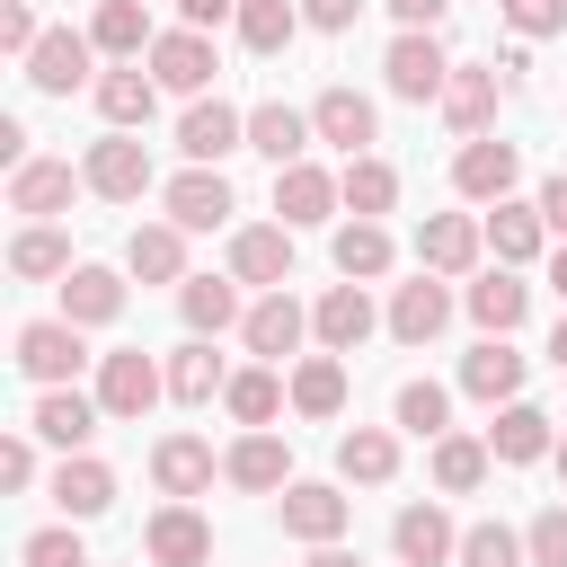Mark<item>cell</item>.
I'll list each match as a JSON object with an SVG mask.
<instances>
[{
  "instance_id": "obj_57",
  "label": "cell",
  "mask_w": 567,
  "mask_h": 567,
  "mask_svg": "<svg viewBox=\"0 0 567 567\" xmlns=\"http://www.w3.org/2000/svg\"><path fill=\"white\" fill-rule=\"evenodd\" d=\"M549 363L567 372V310H558V328H549Z\"/></svg>"
},
{
  "instance_id": "obj_32",
  "label": "cell",
  "mask_w": 567,
  "mask_h": 567,
  "mask_svg": "<svg viewBox=\"0 0 567 567\" xmlns=\"http://www.w3.org/2000/svg\"><path fill=\"white\" fill-rule=\"evenodd\" d=\"M540 239H549V221H540V204H523V195H505V204H487V248H496V266H532L540 257Z\"/></svg>"
},
{
  "instance_id": "obj_12",
  "label": "cell",
  "mask_w": 567,
  "mask_h": 567,
  "mask_svg": "<svg viewBox=\"0 0 567 567\" xmlns=\"http://www.w3.org/2000/svg\"><path fill=\"white\" fill-rule=\"evenodd\" d=\"M230 275L257 284V292H284L292 284V230L284 221H239L230 230Z\"/></svg>"
},
{
  "instance_id": "obj_21",
  "label": "cell",
  "mask_w": 567,
  "mask_h": 567,
  "mask_svg": "<svg viewBox=\"0 0 567 567\" xmlns=\"http://www.w3.org/2000/svg\"><path fill=\"white\" fill-rule=\"evenodd\" d=\"M390 549H399V567H452V558H461V532H452V514L425 496V505H399Z\"/></svg>"
},
{
  "instance_id": "obj_4",
  "label": "cell",
  "mask_w": 567,
  "mask_h": 567,
  "mask_svg": "<svg viewBox=\"0 0 567 567\" xmlns=\"http://www.w3.org/2000/svg\"><path fill=\"white\" fill-rule=\"evenodd\" d=\"M142 71H151V80H159L168 97H186V106H195V97L213 89L221 53H213V35H195V27H168V35H159V44L142 53Z\"/></svg>"
},
{
  "instance_id": "obj_52",
  "label": "cell",
  "mask_w": 567,
  "mask_h": 567,
  "mask_svg": "<svg viewBox=\"0 0 567 567\" xmlns=\"http://www.w3.org/2000/svg\"><path fill=\"white\" fill-rule=\"evenodd\" d=\"M363 18V0H301V27H319V35H346Z\"/></svg>"
},
{
  "instance_id": "obj_29",
  "label": "cell",
  "mask_w": 567,
  "mask_h": 567,
  "mask_svg": "<svg viewBox=\"0 0 567 567\" xmlns=\"http://www.w3.org/2000/svg\"><path fill=\"white\" fill-rule=\"evenodd\" d=\"M62 319L71 328H115L124 319V275L115 266H71L62 275Z\"/></svg>"
},
{
  "instance_id": "obj_5",
  "label": "cell",
  "mask_w": 567,
  "mask_h": 567,
  "mask_svg": "<svg viewBox=\"0 0 567 567\" xmlns=\"http://www.w3.org/2000/svg\"><path fill=\"white\" fill-rule=\"evenodd\" d=\"M381 80H390V97H408V106H443V89H452V53H443V35H390V53H381Z\"/></svg>"
},
{
  "instance_id": "obj_6",
  "label": "cell",
  "mask_w": 567,
  "mask_h": 567,
  "mask_svg": "<svg viewBox=\"0 0 567 567\" xmlns=\"http://www.w3.org/2000/svg\"><path fill=\"white\" fill-rule=\"evenodd\" d=\"M177 151H186V168H221L230 151H248V115L230 97H195L177 115Z\"/></svg>"
},
{
  "instance_id": "obj_2",
  "label": "cell",
  "mask_w": 567,
  "mask_h": 567,
  "mask_svg": "<svg viewBox=\"0 0 567 567\" xmlns=\"http://www.w3.org/2000/svg\"><path fill=\"white\" fill-rule=\"evenodd\" d=\"M159 399H168V363H151L142 346H115V354H97V408H106L115 425H142Z\"/></svg>"
},
{
  "instance_id": "obj_43",
  "label": "cell",
  "mask_w": 567,
  "mask_h": 567,
  "mask_svg": "<svg viewBox=\"0 0 567 567\" xmlns=\"http://www.w3.org/2000/svg\"><path fill=\"white\" fill-rule=\"evenodd\" d=\"M390 416H399V434H416V443H443V434H452V390H443V381H399Z\"/></svg>"
},
{
  "instance_id": "obj_49",
  "label": "cell",
  "mask_w": 567,
  "mask_h": 567,
  "mask_svg": "<svg viewBox=\"0 0 567 567\" xmlns=\"http://www.w3.org/2000/svg\"><path fill=\"white\" fill-rule=\"evenodd\" d=\"M505 9V27L523 35V44H540V35H567V0H496Z\"/></svg>"
},
{
  "instance_id": "obj_18",
  "label": "cell",
  "mask_w": 567,
  "mask_h": 567,
  "mask_svg": "<svg viewBox=\"0 0 567 567\" xmlns=\"http://www.w3.org/2000/svg\"><path fill=\"white\" fill-rule=\"evenodd\" d=\"M159 204H168V221H177V230H221V221L239 213V195H230V177H221V168H177Z\"/></svg>"
},
{
  "instance_id": "obj_59",
  "label": "cell",
  "mask_w": 567,
  "mask_h": 567,
  "mask_svg": "<svg viewBox=\"0 0 567 567\" xmlns=\"http://www.w3.org/2000/svg\"><path fill=\"white\" fill-rule=\"evenodd\" d=\"M549 461H558V478H567V434H558V452H549Z\"/></svg>"
},
{
  "instance_id": "obj_45",
  "label": "cell",
  "mask_w": 567,
  "mask_h": 567,
  "mask_svg": "<svg viewBox=\"0 0 567 567\" xmlns=\"http://www.w3.org/2000/svg\"><path fill=\"white\" fill-rule=\"evenodd\" d=\"M487 461H496L487 434H443V443H434V487H443V496H470V487L487 478Z\"/></svg>"
},
{
  "instance_id": "obj_14",
  "label": "cell",
  "mask_w": 567,
  "mask_h": 567,
  "mask_svg": "<svg viewBox=\"0 0 567 567\" xmlns=\"http://www.w3.org/2000/svg\"><path fill=\"white\" fill-rule=\"evenodd\" d=\"M301 337H310V310H301L292 292H257V301H248V319H239V346H248L257 363L301 354Z\"/></svg>"
},
{
  "instance_id": "obj_46",
  "label": "cell",
  "mask_w": 567,
  "mask_h": 567,
  "mask_svg": "<svg viewBox=\"0 0 567 567\" xmlns=\"http://www.w3.org/2000/svg\"><path fill=\"white\" fill-rule=\"evenodd\" d=\"M452 567H532V549H523V532H514V523H470Z\"/></svg>"
},
{
  "instance_id": "obj_58",
  "label": "cell",
  "mask_w": 567,
  "mask_h": 567,
  "mask_svg": "<svg viewBox=\"0 0 567 567\" xmlns=\"http://www.w3.org/2000/svg\"><path fill=\"white\" fill-rule=\"evenodd\" d=\"M549 284H558V301H567V248H558V257H549Z\"/></svg>"
},
{
  "instance_id": "obj_3",
  "label": "cell",
  "mask_w": 567,
  "mask_h": 567,
  "mask_svg": "<svg viewBox=\"0 0 567 567\" xmlns=\"http://www.w3.org/2000/svg\"><path fill=\"white\" fill-rule=\"evenodd\" d=\"M80 177H89V195H106V204H142V195H151V142H142V133H97L89 159H80Z\"/></svg>"
},
{
  "instance_id": "obj_28",
  "label": "cell",
  "mask_w": 567,
  "mask_h": 567,
  "mask_svg": "<svg viewBox=\"0 0 567 567\" xmlns=\"http://www.w3.org/2000/svg\"><path fill=\"white\" fill-rule=\"evenodd\" d=\"M310 142H319V133H310V115H301V106H284V97L248 106V151H257V159L301 168V151H310Z\"/></svg>"
},
{
  "instance_id": "obj_54",
  "label": "cell",
  "mask_w": 567,
  "mask_h": 567,
  "mask_svg": "<svg viewBox=\"0 0 567 567\" xmlns=\"http://www.w3.org/2000/svg\"><path fill=\"white\" fill-rule=\"evenodd\" d=\"M532 204H540V221H549V239L567 248V168H558V177H540V195H532Z\"/></svg>"
},
{
  "instance_id": "obj_35",
  "label": "cell",
  "mask_w": 567,
  "mask_h": 567,
  "mask_svg": "<svg viewBox=\"0 0 567 567\" xmlns=\"http://www.w3.org/2000/svg\"><path fill=\"white\" fill-rule=\"evenodd\" d=\"M487 452H496L505 470H523V461H549V452H558V434H549V416H540L532 399H514V408H496V425H487Z\"/></svg>"
},
{
  "instance_id": "obj_8",
  "label": "cell",
  "mask_w": 567,
  "mask_h": 567,
  "mask_svg": "<svg viewBox=\"0 0 567 567\" xmlns=\"http://www.w3.org/2000/svg\"><path fill=\"white\" fill-rule=\"evenodd\" d=\"M310 133H319L328 151L363 159V151L381 142V115H372V97H363V89H346V80H337V89H319V97H310Z\"/></svg>"
},
{
  "instance_id": "obj_24",
  "label": "cell",
  "mask_w": 567,
  "mask_h": 567,
  "mask_svg": "<svg viewBox=\"0 0 567 567\" xmlns=\"http://www.w3.org/2000/svg\"><path fill=\"white\" fill-rule=\"evenodd\" d=\"M443 328H452V292H443V275L416 266V284L390 292V337H399V346H434Z\"/></svg>"
},
{
  "instance_id": "obj_33",
  "label": "cell",
  "mask_w": 567,
  "mask_h": 567,
  "mask_svg": "<svg viewBox=\"0 0 567 567\" xmlns=\"http://www.w3.org/2000/svg\"><path fill=\"white\" fill-rule=\"evenodd\" d=\"M124 275L133 284H186V230L177 221H142L124 239Z\"/></svg>"
},
{
  "instance_id": "obj_48",
  "label": "cell",
  "mask_w": 567,
  "mask_h": 567,
  "mask_svg": "<svg viewBox=\"0 0 567 567\" xmlns=\"http://www.w3.org/2000/svg\"><path fill=\"white\" fill-rule=\"evenodd\" d=\"M523 549H532V567H567V496L532 514V532H523Z\"/></svg>"
},
{
  "instance_id": "obj_31",
  "label": "cell",
  "mask_w": 567,
  "mask_h": 567,
  "mask_svg": "<svg viewBox=\"0 0 567 567\" xmlns=\"http://www.w3.org/2000/svg\"><path fill=\"white\" fill-rule=\"evenodd\" d=\"M461 310L478 319V337H514V328H523V310H532V284H523L514 266H496V275H478V284L461 292Z\"/></svg>"
},
{
  "instance_id": "obj_27",
  "label": "cell",
  "mask_w": 567,
  "mask_h": 567,
  "mask_svg": "<svg viewBox=\"0 0 567 567\" xmlns=\"http://www.w3.org/2000/svg\"><path fill=\"white\" fill-rule=\"evenodd\" d=\"M53 505H62V523H97V514L115 505V470H106L97 452H62V470H53Z\"/></svg>"
},
{
  "instance_id": "obj_38",
  "label": "cell",
  "mask_w": 567,
  "mask_h": 567,
  "mask_svg": "<svg viewBox=\"0 0 567 567\" xmlns=\"http://www.w3.org/2000/svg\"><path fill=\"white\" fill-rule=\"evenodd\" d=\"M89 44H97V53H115V62H142L159 35H151V9H142V0H97Z\"/></svg>"
},
{
  "instance_id": "obj_13",
  "label": "cell",
  "mask_w": 567,
  "mask_h": 567,
  "mask_svg": "<svg viewBox=\"0 0 567 567\" xmlns=\"http://www.w3.org/2000/svg\"><path fill=\"white\" fill-rule=\"evenodd\" d=\"M372 328H381V310H372L363 284H328V292L310 301V337H319V354H354Z\"/></svg>"
},
{
  "instance_id": "obj_37",
  "label": "cell",
  "mask_w": 567,
  "mask_h": 567,
  "mask_svg": "<svg viewBox=\"0 0 567 567\" xmlns=\"http://www.w3.org/2000/svg\"><path fill=\"white\" fill-rule=\"evenodd\" d=\"M346 408V354H292V416L328 425Z\"/></svg>"
},
{
  "instance_id": "obj_36",
  "label": "cell",
  "mask_w": 567,
  "mask_h": 567,
  "mask_svg": "<svg viewBox=\"0 0 567 567\" xmlns=\"http://www.w3.org/2000/svg\"><path fill=\"white\" fill-rule=\"evenodd\" d=\"M337 478L390 487V478H399V434H390V425H346V434H337Z\"/></svg>"
},
{
  "instance_id": "obj_41",
  "label": "cell",
  "mask_w": 567,
  "mask_h": 567,
  "mask_svg": "<svg viewBox=\"0 0 567 567\" xmlns=\"http://www.w3.org/2000/svg\"><path fill=\"white\" fill-rule=\"evenodd\" d=\"M9 275H27V284H62V275H71V239H62V221H27V230L9 239Z\"/></svg>"
},
{
  "instance_id": "obj_23",
  "label": "cell",
  "mask_w": 567,
  "mask_h": 567,
  "mask_svg": "<svg viewBox=\"0 0 567 567\" xmlns=\"http://www.w3.org/2000/svg\"><path fill=\"white\" fill-rule=\"evenodd\" d=\"M80 186H89V177H71V159H27V168H9V213H27V221H62Z\"/></svg>"
},
{
  "instance_id": "obj_16",
  "label": "cell",
  "mask_w": 567,
  "mask_h": 567,
  "mask_svg": "<svg viewBox=\"0 0 567 567\" xmlns=\"http://www.w3.org/2000/svg\"><path fill=\"white\" fill-rule=\"evenodd\" d=\"M275 505H284V532H292V540H310V549H328V540L354 523V496H337L328 478H292Z\"/></svg>"
},
{
  "instance_id": "obj_20",
  "label": "cell",
  "mask_w": 567,
  "mask_h": 567,
  "mask_svg": "<svg viewBox=\"0 0 567 567\" xmlns=\"http://www.w3.org/2000/svg\"><path fill=\"white\" fill-rule=\"evenodd\" d=\"M213 470H221V461H213L204 434H159V443H151V478H159L168 505H195V496L213 487Z\"/></svg>"
},
{
  "instance_id": "obj_55",
  "label": "cell",
  "mask_w": 567,
  "mask_h": 567,
  "mask_svg": "<svg viewBox=\"0 0 567 567\" xmlns=\"http://www.w3.org/2000/svg\"><path fill=\"white\" fill-rule=\"evenodd\" d=\"M221 18H239V0H177V27H195V35H213Z\"/></svg>"
},
{
  "instance_id": "obj_47",
  "label": "cell",
  "mask_w": 567,
  "mask_h": 567,
  "mask_svg": "<svg viewBox=\"0 0 567 567\" xmlns=\"http://www.w3.org/2000/svg\"><path fill=\"white\" fill-rule=\"evenodd\" d=\"M18 567H89V549H80V532H71V523H44V532H27V540H18Z\"/></svg>"
},
{
  "instance_id": "obj_50",
  "label": "cell",
  "mask_w": 567,
  "mask_h": 567,
  "mask_svg": "<svg viewBox=\"0 0 567 567\" xmlns=\"http://www.w3.org/2000/svg\"><path fill=\"white\" fill-rule=\"evenodd\" d=\"M0 44H9L18 62H27L35 44H44V27H35V9H27V0H0Z\"/></svg>"
},
{
  "instance_id": "obj_25",
  "label": "cell",
  "mask_w": 567,
  "mask_h": 567,
  "mask_svg": "<svg viewBox=\"0 0 567 567\" xmlns=\"http://www.w3.org/2000/svg\"><path fill=\"white\" fill-rule=\"evenodd\" d=\"M523 372H532V363H523L505 337H478V346L461 354V390H470L478 408H514V399H523Z\"/></svg>"
},
{
  "instance_id": "obj_56",
  "label": "cell",
  "mask_w": 567,
  "mask_h": 567,
  "mask_svg": "<svg viewBox=\"0 0 567 567\" xmlns=\"http://www.w3.org/2000/svg\"><path fill=\"white\" fill-rule=\"evenodd\" d=\"M301 567H354V549H337V540H328V549H310Z\"/></svg>"
},
{
  "instance_id": "obj_30",
  "label": "cell",
  "mask_w": 567,
  "mask_h": 567,
  "mask_svg": "<svg viewBox=\"0 0 567 567\" xmlns=\"http://www.w3.org/2000/svg\"><path fill=\"white\" fill-rule=\"evenodd\" d=\"M177 319H186V337L239 328V319H248V310H239V275H186V284H177Z\"/></svg>"
},
{
  "instance_id": "obj_7",
  "label": "cell",
  "mask_w": 567,
  "mask_h": 567,
  "mask_svg": "<svg viewBox=\"0 0 567 567\" xmlns=\"http://www.w3.org/2000/svg\"><path fill=\"white\" fill-rule=\"evenodd\" d=\"M478 257H487V221H478V213H425V221H416V266H425V275L452 284V275H470Z\"/></svg>"
},
{
  "instance_id": "obj_9",
  "label": "cell",
  "mask_w": 567,
  "mask_h": 567,
  "mask_svg": "<svg viewBox=\"0 0 567 567\" xmlns=\"http://www.w3.org/2000/svg\"><path fill=\"white\" fill-rule=\"evenodd\" d=\"M337 213H346V186H337L319 159L275 168V221H284V230H319V221H337Z\"/></svg>"
},
{
  "instance_id": "obj_53",
  "label": "cell",
  "mask_w": 567,
  "mask_h": 567,
  "mask_svg": "<svg viewBox=\"0 0 567 567\" xmlns=\"http://www.w3.org/2000/svg\"><path fill=\"white\" fill-rule=\"evenodd\" d=\"M381 9H390V18H399V35H434V27H443V9H452V0H381Z\"/></svg>"
},
{
  "instance_id": "obj_40",
  "label": "cell",
  "mask_w": 567,
  "mask_h": 567,
  "mask_svg": "<svg viewBox=\"0 0 567 567\" xmlns=\"http://www.w3.org/2000/svg\"><path fill=\"white\" fill-rule=\"evenodd\" d=\"M284 399H292V381H275V363H248V372H230V390H221V408H230V425H275L284 416Z\"/></svg>"
},
{
  "instance_id": "obj_39",
  "label": "cell",
  "mask_w": 567,
  "mask_h": 567,
  "mask_svg": "<svg viewBox=\"0 0 567 567\" xmlns=\"http://www.w3.org/2000/svg\"><path fill=\"white\" fill-rule=\"evenodd\" d=\"M328 257H337V275H346V284H381L399 248H390V230H381V221H337Z\"/></svg>"
},
{
  "instance_id": "obj_42",
  "label": "cell",
  "mask_w": 567,
  "mask_h": 567,
  "mask_svg": "<svg viewBox=\"0 0 567 567\" xmlns=\"http://www.w3.org/2000/svg\"><path fill=\"white\" fill-rule=\"evenodd\" d=\"M337 186H346V213H354V221H381V213L399 204V168H390V159H372V151H363V159H346V168H337Z\"/></svg>"
},
{
  "instance_id": "obj_22",
  "label": "cell",
  "mask_w": 567,
  "mask_h": 567,
  "mask_svg": "<svg viewBox=\"0 0 567 567\" xmlns=\"http://www.w3.org/2000/svg\"><path fill=\"white\" fill-rule=\"evenodd\" d=\"M496 97H505L496 62H452V89H443V124H452L461 142H478V133L496 124Z\"/></svg>"
},
{
  "instance_id": "obj_34",
  "label": "cell",
  "mask_w": 567,
  "mask_h": 567,
  "mask_svg": "<svg viewBox=\"0 0 567 567\" xmlns=\"http://www.w3.org/2000/svg\"><path fill=\"white\" fill-rule=\"evenodd\" d=\"M221 390H230V363L213 354V337H186V346L168 354V399H177V408H213Z\"/></svg>"
},
{
  "instance_id": "obj_51",
  "label": "cell",
  "mask_w": 567,
  "mask_h": 567,
  "mask_svg": "<svg viewBox=\"0 0 567 567\" xmlns=\"http://www.w3.org/2000/svg\"><path fill=\"white\" fill-rule=\"evenodd\" d=\"M0 487H18V496L35 487V434H9L0 443Z\"/></svg>"
},
{
  "instance_id": "obj_19",
  "label": "cell",
  "mask_w": 567,
  "mask_h": 567,
  "mask_svg": "<svg viewBox=\"0 0 567 567\" xmlns=\"http://www.w3.org/2000/svg\"><path fill=\"white\" fill-rule=\"evenodd\" d=\"M97 390H35V408H27V434H44L53 452H89V434H97Z\"/></svg>"
},
{
  "instance_id": "obj_11",
  "label": "cell",
  "mask_w": 567,
  "mask_h": 567,
  "mask_svg": "<svg viewBox=\"0 0 567 567\" xmlns=\"http://www.w3.org/2000/svg\"><path fill=\"white\" fill-rule=\"evenodd\" d=\"M514 177H523V151H514V142H496V133H478V142H461V151H452V186H461L470 204H505V195H514Z\"/></svg>"
},
{
  "instance_id": "obj_10",
  "label": "cell",
  "mask_w": 567,
  "mask_h": 567,
  "mask_svg": "<svg viewBox=\"0 0 567 567\" xmlns=\"http://www.w3.org/2000/svg\"><path fill=\"white\" fill-rule=\"evenodd\" d=\"M89 62H97V44H89V35H71V27H44V44L27 53V89H35V97L97 89V80H89Z\"/></svg>"
},
{
  "instance_id": "obj_26",
  "label": "cell",
  "mask_w": 567,
  "mask_h": 567,
  "mask_svg": "<svg viewBox=\"0 0 567 567\" xmlns=\"http://www.w3.org/2000/svg\"><path fill=\"white\" fill-rule=\"evenodd\" d=\"M97 115H106V133H142V124L159 115V80H151L142 62L97 71Z\"/></svg>"
},
{
  "instance_id": "obj_44",
  "label": "cell",
  "mask_w": 567,
  "mask_h": 567,
  "mask_svg": "<svg viewBox=\"0 0 567 567\" xmlns=\"http://www.w3.org/2000/svg\"><path fill=\"white\" fill-rule=\"evenodd\" d=\"M230 27H239V44H248V53H284V44L301 35V0H239V18H230Z\"/></svg>"
},
{
  "instance_id": "obj_17",
  "label": "cell",
  "mask_w": 567,
  "mask_h": 567,
  "mask_svg": "<svg viewBox=\"0 0 567 567\" xmlns=\"http://www.w3.org/2000/svg\"><path fill=\"white\" fill-rule=\"evenodd\" d=\"M142 558L151 567H213V523L195 505H159L142 523Z\"/></svg>"
},
{
  "instance_id": "obj_1",
  "label": "cell",
  "mask_w": 567,
  "mask_h": 567,
  "mask_svg": "<svg viewBox=\"0 0 567 567\" xmlns=\"http://www.w3.org/2000/svg\"><path fill=\"white\" fill-rule=\"evenodd\" d=\"M9 346H18V372L35 390H80V363H97L89 354V328H71V319H27Z\"/></svg>"
},
{
  "instance_id": "obj_15",
  "label": "cell",
  "mask_w": 567,
  "mask_h": 567,
  "mask_svg": "<svg viewBox=\"0 0 567 567\" xmlns=\"http://www.w3.org/2000/svg\"><path fill=\"white\" fill-rule=\"evenodd\" d=\"M221 478L248 487V496H284V487H292V443H284L275 425H257V434H239V443L221 452Z\"/></svg>"
}]
</instances>
